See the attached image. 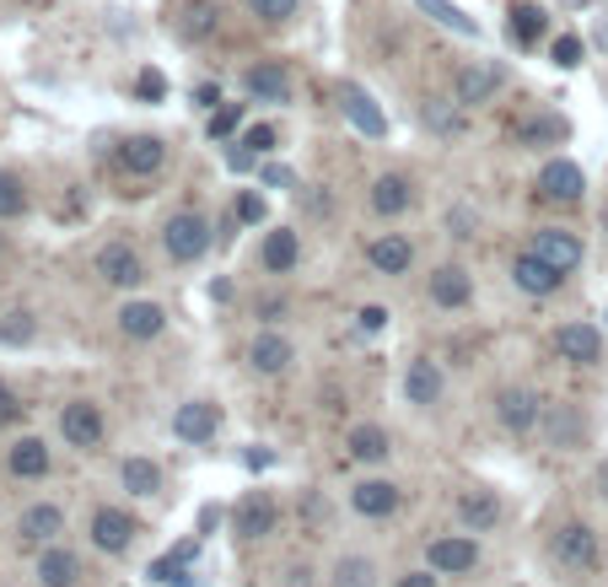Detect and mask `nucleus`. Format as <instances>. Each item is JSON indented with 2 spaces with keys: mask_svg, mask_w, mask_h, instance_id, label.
<instances>
[{
  "mask_svg": "<svg viewBox=\"0 0 608 587\" xmlns=\"http://www.w3.org/2000/svg\"><path fill=\"white\" fill-rule=\"evenodd\" d=\"M555 65H560V71L582 65V38H576V33H560V38H555Z\"/></svg>",
  "mask_w": 608,
  "mask_h": 587,
  "instance_id": "obj_42",
  "label": "nucleus"
},
{
  "mask_svg": "<svg viewBox=\"0 0 608 587\" xmlns=\"http://www.w3.org/2000/svg\"><path fill=\"white\" fill-rule=\"evenodd\" d=\"M119 480H124L130 496H157V491H162V469H157L151 458H124Z\"/></svg>",
  "mask_w": 608,
  "mask_h": 587,
  "instance_id": "obj_33",
  "label": "nucleus"
},
{
  "mask_svg": "<svg viewBox=\"0 0 608 587\" xmlns=\"http://www.w3.org/2000/svg\"><path fill=\"white\" fill-rule=\"evenodd\" d=\"M38 577H44V587H76V577H82V561H76L71 550L49 544V550L38 555Z\"/></svg>",
  "mask_w": 608,
  "mask_h": 587,
  "instance_id": "obj_31",
  "label": "nucleus"
},
{
  "mask_svg": "<svg viewBox=\"0 0 608 587\" xmlns=\"http://www.w3.org/2000/svg\"><path fill=\"white\" fill-rule=\"evenodd\" d=\"M555 350H560V361L598 367V361H604V335H598L593 324H560V330H555Z\"/></svg>",
  "mask_w": 608,
  "mask_h": 587,
  "instance_id": "obj_8",
  "label": "nucleus"
},
{
  "mask_svg": "<svg viewBox=\"0 0 608 587\" xmlns=\"http://www.w3.org/2000/svg\"><path fill=\"white\" fill-rule=\"evenodd\" d=\"M345 447H350V458H361V464H388V453H393V436H388L382 426H350Z\"/></svg>",
  "mask_w": 608,
  "mask_h": 587,
  "instance_id": "obj_30",
  "label": "nucleus"
},
{
  "mask_svg": "<svg viewBox=\"0 0 608 587\" xmlns=\"http://www.w3.org/2000/svg\"><path fill=\"white\" fill-rule=\"evenodd\" d=\"M291 361H296V345H291L285 335H259L254 345H248V367L264 372V378H280Z\"/></svg>",
  "mask_w": 608,
  "mask_h": 587,
  "instance_id": "obj_20",
  "label": "nucleus"
},
{
  "mask_svg": "<svg viewBox=\"0 0 608 587\" xmlns=\"http://www.w3.org/2000/svg\"><path fill=\"white\" fill-rule=\"evenodd\" d=\"M512 280H518V291H527V297H555L566 275H560V269H555L544 253L527 249V253H518V259H512Z\"/></svg>",
  "mask_w": 608,
  "mask_h": 587,
  "instance_id": "obj_7",
  "label": "nucleus"
},
{
  "mask_svg": "<svg viewBox=\"0 0 608 587\" xmlns=\"http://www.w3.org/2000/svg\"><path fill=\"white\" fill-rule=\"evenodd\" d=\"M259 313H264V319H280V313H285V302H280V297H264Z\"/></svg>",
  "mask_w": 608,
  "mask_h": 587,
  "instance_id": "obj_51",
  "label": "nucleus"
},
{
  "mask_svg": "<svg viewBox=\"0 0 608 587\" xmlns=\"http://www.w3.org/2000/svg\"><path fill=\"white\" fill-rule=\"evenodd\" d=\"M33 339V313H11L0 324V345H27Z\"/></svg>",
  "mask_w": 608,
  "mask_h": 587,
  "instance_id": "obj_40",
  "label": "nucleus"
},
{
  "mask_svg": "<svg viewBox=\"0 0 608 587\" xmlns=\"http://www.w3.org/2000/svg\"><path fill=\"white\" fill-rule=\"evenodd\" d=\"M404 394H410V405H421V410H431L436 399H441V367H436L431 356L410 361V378H404Z\"/></svg>",
  "mask_w": 608,
  "mask_h": 587,
  "instance_id": "obj_28",
  "label": "nucleus"
},
{
  "mask_svg": "<svg viewBox=\"0 0 608 587\" xmlns=\"http://www.w3.org/2000/svg\"><path fill=\"white\" fill-rule=\"evenodd\" d=\"M264 183H275V189H285V183H291V172H285V168H264Z\"/></svg>",
  "mask_w": 608,
  "mask_h": 587,
  "instance_id": "obj_52",
  "label": "nucleus"
},
{
  "mask_svg": "<svg viewBox=\"0 0 608 587\" xmlns=\"http://www.w3.org/2000/svg\"><path fill=\"white\" fill-rule=\"evenodd\" d=\"M533 253H544V259H549L560 275H571V269L582 264V238H576V232H566V227H538Z\"/></svg>",
  "mask_w": 608,
  "mask_h": 587,
  "instance_id": "obj_15",
  "label": "nucleus"
},
{
  "mask_svg": "<svg viewBox=\"0 0 608 587\" xmlns=\"http://www.w3.org/2000/svg\"><path fill=\"white\" fill-rule=\"evenodd\" d=\"M232 523H238V534H243V539H264V534L275 528V502H269V491H254V496H243Z\"/></svg>",
  "mask_w": 608,
  "mask_h": 587,
  "instance_id": "obj_29",
  "label": "nucleus"
},
{
  "mask_svg": "<svg viewBox=\"0 0 608 587\" xmlns=\"http://www.w3.org/2000/svg\"><path fill=\"white\" fill-rule=\"evenodd\" d=\"M496 416H501L507 431L527 436V431L538 426V416H544V399H538L533 388H501V394H496Z\"/></svg>",
  "mask_w": 608,
  "mask_h": 587,
  "instance_id": "obj_10",
  "label": "nucleus"
},
{
  "mask_svg": "<svg viewBox=\"0 0 608 587\" xmlns=\"http://www.w3.org/2000/svg\"><path fill=\"white\" fill-rule=\"evenodd\" d=\"M238 216H243L248 227H259V221H264V200H259V194H238Z\"/></svg>",
  "mask_w": 608,
  "mask_h": 587,
  "instance_id": "obj_45",
  "label": "nucleus"
},
{
  "mask_svg": "<svg viewBox=\"0 0 608 587\" xmlns=\"http://www.w3.org/2000/svg\"><path fill=\"white\" fill-rule=\"evenodd\" d=\"M415 5H421L426 16H436L441 27H452V33H463V38H479V22H474V16H463L452 0H415Z\"/></svg>",
  "mask_w": 608,
  "mask_h": 587,
  "instance_id": "obj_36",
  "label": "nucleus"
},
{
  "mask_svg": "<svg viewBox=\"0 0 608 587\" xmlns=\"http://www.w3.org/2000/svg\"><path fill=\"white\" fill-rule=\"evenodd\" d=\"M426 124H431L436 135L458 141V135H463V119H458V97H452V103H441V97H431V103H426Z\"/></svg>",
  "mask_w": 608,
  "mask_h": 587,
  "instance_id": "obj_37",
  "label": "nucleus"
},
{
  "mask_svg": "<svg viewBox=\"0 0 608 587\" xmlns=\"http://www.w3.org/2000/svg\"><path fill=\"white\" fill-rule=\"evenodd\" d=\"M549 555L571 572H598L604 566V539L587 528V523H560L555 539H549Z\"/></svg>",
  "mask_w": 608,
  "mask_h": 587,
  "instance_id": "obj_1",
  "label": "nucleus"
},
{
  "mask_svg": "<svg viewBox=\"0 0 608 587\" xmlns=\"http://www.w3.org/2000/svg\"><path fill=\"white\" fill-rule=\"evenodd\" d=\"M501 82H507L501 65H463L452 76V97H458V108H479V103H490L501 92Z\"/></svg>",
  "mask_w": 608,
  "mask_h": 587,
  "instance_id": "obj_6",
  "label": "nucleus"
},
{
  "mask_svg": "<svg viewBox=\"0 0 608 587\" xmlns=\"http://www.w3.org/2000/svg\"><path fill=\"white\" fill-rule=\"evenodd\" d=\"M458 517H463L469 534H490L501 523V496L496 491H463L458 496Z\"/></svg>",
  "mask_w": 608,
  "mask_h": 587,
  "instance_id": "obj_22",
  "label": "nucleus"
},
{
  "mask_svg": "<svg viewBox=\"0 0 608 587\" xmlns=\"http://www.w3.org/2000/svg\"><path fill=\"white\" fill-rule=\"evenodd\" d=\"M60 436H65L71 447L92 453V447L102 442V410H97L92 399H71V405L60 410Z\"/></svg>",
  "mask_w": 608,
  "mask_h": 587,
  "instance_id": "obj_5",
  "label": "nucleus"
},
{
  "mask_svg": "<svg viewBox=\"0 0 608 587\" xmlns=\"http://www.w3.org/2000/svg\"><path fill=\"white\" fill-rule=\"evenodd\" d=\"M49 447H44V436H22V442H11V453H5V469L16 475V480H44L49 475Z\"/></svg>",
  "mask_w": 608,
  "mask_h": 587,
  "instance_id": "obj_19",
  "label": "nucleus"
},
{
  "mask_svg": "<svg viewBox=\"0 0 608 587\" xmlns=\"http://www.w3.org/2000/svg\"><path fill=\"white\" fill-rule=\"evenodd\" d=\"M335 587H377V561L372 555H340L335 561Z\"/></svg>",
  "mask_w": 608,
  "mask_h": 587,
  "instance_id": "obj_34",
  "label": "nucleus"
},
{
  "mask_svg": "<svg viewBox=\"0 0 608 587\" xmlns=\"http://www.w3.org/2000/svg\"><path fill=\"white\" fill-rule=\"evenodd\" d=\"M178 33L189 38V44H199V38H210L216 33V22H221V5L216 0H178Z\"/></svg>",
  "mask_w": 608,
  "mask_h": 587,
  "instance_id": "obj_24",
  "label": "nucleus"
},
{
  "mask_svg": "<svg viewBox=\"0 0 608 587\" xmlns=\"http://www.w3.org/2000/svg\"><path fill=\"white\" fill-rule=\"evenodd\" d=\"M16 534H22L27 544H54V539L65 534V512L54 502H33L22 517H16Z\"/></svg>",
  "mask_w": 608,
  "mask_h": 587,
  "instance_id": "obj_14",
  "label": "nucleus"
},
{
  "mask_svg": "<svg viewBox=\"0 0 608 587\" xmlns=\"http://www.w3.org/2000/svg\"><path fill=\"white\" fill-rule=\"evenodd\" d=\"M372 211H377V216H404V211H410V183H404L399 172L377 178V183H372Z\"/></svg>",
  "mask_w": 608,
  "mask_h": 587,
  "instance_id": "obj_32",
  "label": "nucleus"
},
{
  "mask_svg": "<svg viewBox=\"0 0 608 587\" xmlns=\"http://www.w3.org/2000/svg\"><path fill=\"white\" fill-rule=\"evenodd\" d=\"M238 103H221V108H210V135H232L238 130Z\"/></svg>",
  "mask_w": 608,
  "mask_h": 587,
  "instance_id": "obj_43",
  "label": "nucleus"
},
{
  "mask_svg": "<svg viewBox=\"0 0 608 587\" xmlns=\"http://www.w3.org/2000/svg\"><path fill=\"white\" fill-rule=\"evenodd\" d=\"M248 11L264 22H291L296 16V0H248Z\"/></svg>",
  "mask_w": 608,
  "mask_h": 587,
  "instance_id": "obj_41",
  "label": "nucleus"
},
{
  "mask_svg": "<svg viewBox=\"0 0 608 587\" xmlns=\"http://www.w3.org/2000/svg\"><path fill=\"white\" fill-rule=\"evenodd\" d=\"M27 211V194H22V178L0 172V221H16Z\"/></svg>",
  "mask_w": 608,
  "mask_h": 587,
  "instance_id": "obj_39",
  "label": "nucleus"
},
{
  "mask_svg": "<svg viewBox=\"0 0 608 587\" xmlns=\"http://www.w3.org/2000/svg\"><path fill=\"white\" fill-rule=\"evenodd\" d=\"M141 97H162V76H157V71L141 76Z\"/></svg>",
  "mask_w": 608,
  "mask_h": 587,
  "instance_id": "obj_50",
  "label": "nucleus"
},
{
  "mask_svg": "<svg viewBox=\"0 0 608 587\" xmlns=\"http://www.w3.org/2000/svg\"><path fill=\"white\" fill-rule=\"evenodd\" d=\"M512 135H518V146H560L566 141V119H522Z\"/></svg>",
  "mask_w": 608,
  "mask_h": 587,
  "instance_id": "obj_35",
  "label": "nucleus"
},
{
  "mask_svg": "<svg viewBox=\"0 0 608 587\" xmlns=\"http://www.w3.org/2000/svg\"><path fill=\"white\" fill-rule=\"evenodd\" d=\"M291 587H313V572L307 566H291Z\"/></svg>",
  "mask_w": 608,
  "mask_h": 587,
  "instance_id": "obj_55",
  "label": "nucleus"
},
{
  "mask_svg": "<svg viewBox=\"0 0 608 587\" xmlns=\"http://www.w3.org/2000/svg\"><path fill=\"white\" fill-rule=\"evenodd\" d=\"M135 534H141V523H135L124 506H97V512H92V544H97L102 555H124V550L135 544Z\"/></svg>",
  "mask_w": 608,
  "mask_h": 587,
  "instance_id": "obj_3",
  "label": "nucleus"
},
{
  "mask_svg": "<svg viewBox=\"0 0 608 587\" xmlns=\"http://www.w3.org/2000/svg\"><path fill=\"white\" fill-rule=\"evenodd\" d=\"M296 259H302V238H296L291 227H275V232L264 238L259 264L269 269V275H291V269H296Z\"/></svg>",
  "mask_w": 608,
  "mask_h": 587,
  "instance_id": "obj_23",
  "label": "nucleus"
},
{
  "mask_svg": "<svg viewBox=\"0 0 608 587\" xmlns=\"http://www.w3.org/2000/svg\"><path fill=\"white\" fill-rule=\"evenodd\" d=\"M382 324H388L382 308H361V330H382Z\"/></svg>",
  "mask_w": 608,
  "mask_h": 587,
  "instance_id": "obj_48",
  "label": "nucleus"
},
{
  "mask_svg": "<svg viewBox=\"0 0 608 587\" xmlns=\"http://www.w3.org/2000/svg\"><path fill=\"white\" fill-rule=\"evenodd\" d=\"M399 587H436V577H431V572H404V577H399Z\"/></svg>",
  "mask_w": 608,
  "mask_h": 587,
  "instance_id": "obj_49",
  "label": "nucleus"
},
{
  "mask_svg": "<svg viewBox=\"0 0 608 587\" xmlns=\"http://www.w3.org/2000/svg\"><path fill=\"white\" fill-rule=\"evenodd\" d=\"M538 33H544V5H533V0L512 5V38L518 44H533Z\"/></svg>",
  "mask_w": 608,
  "mask_h": 587,
  "instance_id": "obj_38",
  "label": "nucleus"
},
{
  "mask_svg": "<svg viewBox=\"0 0 608 587\" xmlns=\"http://www.w3.org/2000/svg\"><path fill=\"white\" fill-rule=\"evenodd\" d=\"M452 238H474V216H469V205L452 211Z\"/></svg>",
  "mask_w": 608,
  "mask_h": 587,
  "instance_id": "obj_46",
  "label": "nucleus"
},
{
  "mask_svg": "<svg viewBox=\"0 0 608 587\" xmlns=\"http://www.w3.org/2000/svg\"><path fill=\"white\" fill-rule=\"evenodd\" d=\"M194 103H205V108H216V103H221V92H216V86H199V92H194Z\"/></svg>",
  "mask_w": 608,
  "mask_h": 587,
  "instance_id": "obj_53",
  "label": "nucleus"
},
{
  "mask_svg": "<svg viewBox=\"0 0 608 587\" xmlns=\"http://www.w3.org/2000/svg\"><path fill=\"white\" fill-rule=\"evenodd\" d=\"M210 243H216V227H210L199 211H183V216H173V221L162 227V249H168L173 264H194V259H205Z\"/></svg>",
  "mask_w": 608,
  "mask_h": 587,
  "instance_id": "obj_2",
  "label": "nucleus"
},
{
  "mask_svg": "<svg viewBox=\"0 0 608 587\" xmlns=\"http://www.w3.org/2000/svg\"><path fill=\"white\" fill-rule=\"evenodd\" d=\"M399 486L393 480H361L355 491H350V506L361 512V517H393L399 512Z\"/></svg>",
  "mask_w": 608,
  "mask_h": 587,
  "instance_id": "obj_18",
  "label": "nucleus"
},
{
  "mask_svg": "<svg viewBox=\"0 0 608 587\" xmlns=\"http://www.w3.org/2000/svg\"><path fill=\"white\" fill-rule=\"evenodd\" d=\"M216 426H221V410H216L210 399H189V405H178L173 436L178 442H210V436H216Z\"/></svg>",
  "mask_w": 608,
  "mask_h": 587,
  "instance_id": "obj_13",
  "label": "nucleus"
},
{
  "mask_svg": "<svg viewBox=\"0 0 608 587\" xmlns=\"http://www.w3.org/2000/svg\"><path fill=\"white\" fill-rule=\"evenodd\" d=\"M582 189H587V178L576 163H549V168L538 172V194L544 200H555V205H576L582 200Z\"/></svg>",
  "mask_w": 608,
  "mask_h": 587,
  "instance_id": "obj_17",
  "label": "nucleus"
},
{
  "mask_svg": "<svg viewBox=\"0 0 608 587\" xmlns=\"http://www.w3.org/2000/svg\"><path fill=\"white\" fill-rule=\"evenodd\" d=\"M426 561H431L436 577H463L479 566V544L469 534H447V539H431L426 544Z\"/></svg>",
  "mask_w": 608,
  "mask_h": 587,
  "instance_id": "obj_4",
  "label": "nucleus"
},
{
  "mask_svg": "<svg viewBox=\"0 0 608 587\" xmlns=\"http://www.w3.org/2000/svg\"><path fill=\"white\" fill-rule=\"evenodd\" d=\"M593 486H598V496H604V502H608V458H604V464H598V475H593Z\"/></svg>",
  "mask_w": 608,
  "mask_h": 587,
  "instance_id": "obj_54",
  "label": "nucleus"
},
{
  "mask_svg": "<svg viewBox=\"0 0 608 587\" xmlns=\"http://www.w3.org/2000/svg\"><path fill=\"white\" fill-rule=\"evenodd\" d=\"M162 163H168V146L157 135H130L119 146V168L130 172V178H151V172H162Z\"/></svg>",
  "mask_w": 608,
  "mask_h": 587,
  "instance_id": "obj_12",
  "label": "nucleus"
},
{
  "mask_svg": "<svg viewBox=\"0 0 608 587\" xmlns=\"http://www.w3.org/2000/svg\"><path fill=\"white\" fill-rule=\"evenodd\" d=\"M604 232H608V194H604Z\"/></svg>",
  "mask_w": 608,
  "mask_h": 587,
  "instance_id": "obj_56",
  "label": "nucleus"
},
{
  "mask_svg": "<svg viewBox=\"0 0 608 587\" xmlns=\"http://www.w3.org/2000/svg\"><path fill=\"white\" fill-rule=\"evenodd\" d=\"M243 152H248V157H259V152H275V130H269V124H254V130L243 135Z\"/></svg>",
  "mask_w": 608,
  "mask_h": 587,
  "instance_id": "obj_44",
  "label": "nucleus"
},
{
  "mask_svg": "<svg viewBox=\"0 0 608 587\" xmlns=\"http://www.w3.org/2000/svg\"><path fill=\"white\" fill-rule=\"evenodd\" d=\"M16 416H22V405H16V394L0 383V420H16Z\"/></svg>",
  "mask_w": 608,
  "mask_h": 587,
  "instance_id": "obj_47",
  "label": "nucleus"
},
{
  "mask_svg": "<svg viewBox=\"0 0 608 587\" xmlns=\"http://www.w3.org/2000/svg\"><path fill=\"white\" fill-rule=\"evenodd\" d=\"M366 259H372L377 275H404L410 259H415V249H410V238L388 232V238H372V243H366Z\"/></svg>",
  "mask_w": 608,
  "mask_h": 587,
  "instance_id": "obj_26",
  "label": "nucleus"
},
{
  "mask_svg": "<svg viewBox=\"0 0 608 587\" xmlns=\"http://www.w3.org/2000/svg\"><path fill=\"white\" fill-rule=\"evenodd\" d=\"M431 302L436 308H469V297H474V275L463 269V264H441L431 269Z\"/></svg>",
  "mask_w": 608,
  "mask_h": 587,
  "instance_id": "obj_16",
  "label": "nucleus"
},
{
  "mask_svg": "<svg viewBox=\"0 0 608 587\" xmlns=\"http://www.w3.org/2000/svg\"><path fill=\"white\" fill-rule=\"evenodd\" d=\"M162 330H168V313L157 302H124L119 308V335L151 339V335H162Z\"/></svg>",
  "mask_w": 608,
  "mask_h": 587,
  "instance_id": "obj_25",
  "label": "nucleus"
},
{
  "mask_svg": "<svg viewBox=\"0 0 608 587\" xmlns=\"http://www.w3.org/2000/svg\"><path fill=\"white\" fill-rule=\"evenodd\" d=\"M544 436H549V447H582L587 442V416H582V405H544Z\"/></svg>",
  "mask_w": 608,
  "mask_h": 587,
  "instance_id": "obj_9",
  "label": "nucleus"
},
{
  "mask_svg": "<svg viewBox=\"0 0 608 587\" xmlns=\"http://www.w3.org/2000/svg\"><path fill=\"white\" fill-rule=\"evenodd\" d=\"M243 86H248V97H259V103H291V76H285V65H275V60L254 65V71L243 76Z\"/></svg>",
  "mask_w": 608,
  "mask_h": 587,
  "instance_id": "obj_27",
  "label": "nucleus"
},
{
  "mask_svg": "<svg viewBox=\"0 0 608 587\" xmlns=\"http://www.w3.org/2000/svg\"><path fill=\"white\" fill-rule=\"evenodd\" d=\"M97 275H102L108 286L130 291V286H141V280H146V264H141V253L130 249V243H108V249L97 253Z\"/></svg>",
  "mask_w": 608,
  "mask_h": 587,
  "instance_id": "obj_11",
  "label": "nucleus"
},
{
  "mask_svg": "<svg viewBox=\"0 0 608 587\" xmlns=\"http://www.w3.org/2000/svg\"><path fill=\"white\" fill-rule=\"evenodd\" d=\"M340 108L350 113V124H355L361 135H388V119L377 113V103L366 97V86H355V82L340 86Z\"/></svg>",
  "mask_w": 608,
  "mask_h": 587,
  "instance_id": "obj_21",
  "label": "nucleus"
}]
</instances>
